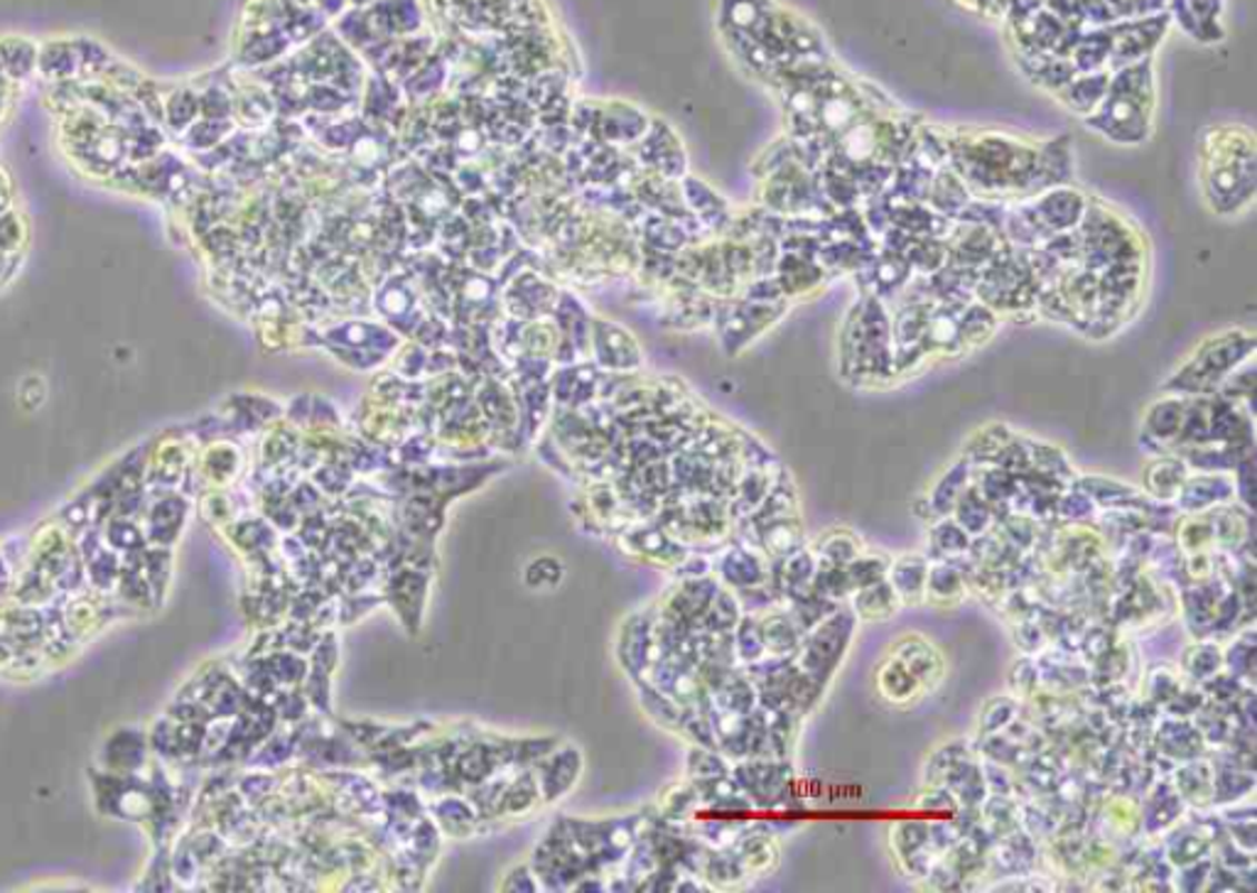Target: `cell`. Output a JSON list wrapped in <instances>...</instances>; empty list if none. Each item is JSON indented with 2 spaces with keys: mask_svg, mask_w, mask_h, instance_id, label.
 Returning <instances> with one entry per match:
<instances>
[{
  "mask_svg": "<svg viewBox=\"0 0 1257 893\" xmlns=\"http://www.w3.org/2000/svg\"><path fill=\"white\" fill-rule=\"evenodd\" d=\"M946 150L960 182L986 199L998 201L1049 189L1041 172V148L982 133L978 138H953L946 142Z\"/></svg>",
  "mask_w": 1257,
  "mask_h": 893,
  "instance_id": "1",
  "label": "cell"
},
{
  "mask_svg": "<svg viewBox=\"0 0 1257 893\" xmlns=\"http://www.w3.org/2000/svg\"><path fill=\"white\" fill-rule=\"evenodd\" d=\"M1201 187L1218 217H1236L1255 197V140L1240 126H1214L1204 133Z\"/></svg>",
  "mask_w": 1257,
  "mask_h": 893,
  "instance_id": "2",
  "label": "cell"
},
{
  "mask_svg": "<svg viewBox=\"0 0 1257 893\" xmlns=\"http://www.w3.org/2000/svg\"><path fill=\"white\" fill-rule=\"evenodd\" d=\"M1155 89L1147 67L1125 69L1108 85L1093 113L1086 116L1090 128L1115 142H1140L1152 130Z\"/></svg>",
  "mask_w": 1257,
  "mask_h": 893,
  "instance_id": "3",
  "label": "cell"
},
{
  "mask_svg": "<svg viewBox=\"0 0 1257 893\" xmlns=\"http://www.w3.org/2000/svg\"><path fill=\"white\" fill-rule=\"evenodd\" d=\"M1255 349V339L1240 329L1224 331L1204 341V347L1186 361L1167 384L1169 390L1184 396H1199L1214 390L1233 376L1243 361H1248Z\"/></svg>",
  "mask_w": 1257,
  "mask_h": 893,
  "instance_id": "4",
  "label": "cell"
},
{
  "mask_svg": "<svg viewBox=\"0 0 1257 893\" xmlns=\"http://www.w3.org/2000/svg\"><path fill=\"white\" fill-rule=\"evenodd\" d=\"M892 656L899 663H904V668L917 677L921 687L927 689H933L939 685L946 673V663L941 658V653L936 651L933 643L921 636H904L901 641H897Z\"/></svg>",
  "mask_w": 1257,
  "mask_h": 893,
  "instance_id": "5",
  "label": "cell"
},
{
  "mask_svg": "<svg viewBox=\"0 0 1257 893\" xmlns=\"http://www.w3.org/2000/svg\"><path fill=\"white\" fill-rule=\"evenodd\" d=\"M38 75L44 85H59V81L79 79V54L75 40H47L38 52Z\"/></svg>",
  "mask_w": 1257,
  "mask_h": 893,
  "instance_id": "6",
  "label": "cell"
},
{
  "mask_svg": "<svg viewBox=\"0 0 1257 893\" xmlns=\"http://www.w3.org/2000/svg\"><path fill=\"white\" fill-rule=\"evenodd\" d=\"M38 52L40 44H34L28 38L10 34V38L0 40V71L16 87L26 85L30 77L38 75Z\"/></svg>",
  "mask_w": 1257,
  "mask_h": 893,
  "instance_id": "7",
  "label": "cell"
},
{
  "mask_svg": "<svg viewBox=\"0 0 1257 893\" xmlns=\"http://www.w3.org/2000/svg\"><path fill=\"white\" fill-rule=\"evenodd\" d=\"M199 118V91L192 87H175L165 91L162 128L180 138Z\"/></svg>",
  "mask_w": 1257,
  "mask_h": 893,
  "instance_id": "8",
  "label": "cell"
},
{
  "mask_svg": "<svg viewBox=\"0 0 1257 893\" xmlns=\"http://www.w3.org/2000/svg\"><path fill=\"white\" fill-rule=\"evenodd\" d=\"M877 687H880V693L889 702H894V705H909L911 699H917L923 693V687L919 685L917 677L911 675L904 668V663H899L894 656L884 665H880V671H877Z\"/></svg>",
  "mask_w": 1257,
  "mask_h": 893,
  "instance_id": "9",
  "label": "cell"
},
{
  "mask_svg": "<svg viewBox=\"0 0 1257 893\" xmlns=\"http://www.w3.org/2000/svg\"><path fill=\"white\" fill-rule=\"evenodd\" d=\"M927 563H923L921 557H901L899 563L892 567V577H889V585L897 592V597L901 604H919L923 602V592H927Z\"/></svg>",
  "mask_w": 1257,
  "mask_h": 893,
  "instance_id": "10",
  "label": "cell"
},
{
  "mask_svg": "<svg viewBox=\"0 0 1257 893\" xmlns=\"http://www.w3.org/2000/svg\"><path fill=\"white\" fill-rule=\"evenodd\" d=\"M899 597L897 592L892 589L889 582L877 579L872 585H864L862 592L858 594L855 606H858V614L862 618H868V622H882V618H889L897 614V606H899Z\"/></svg>",
  "mask_w": 1257,
  "mask_h": 893,
  "instance_id": "11",
  "label": "cell"
},
{
  "mask_svg": "<svg viewBox=\"0 0 1257 893\" xmlns=\"http://www.w3.org/2000/svg\"><path fill=\"white\" fill-rule=\"evenodd\" d=\"M30 244L28 217L16 205L0 211V254L22 256Z\"/></svg>",
  "mask_w": 1257,
  "mask_h": 893,
  "instance_id": "12",
  "label": "cell"
},
{
  "mask_svg": "<svg viewBox=\"0 0 1257 893\" xmlns=\"http://www.w3.org/2000/svg\"><path fill=\"white\" fill-rule=\"evenodd\" d=\"M162 126L143 123L133 130H126V146H128V162H146L156 158L165 150V133Z\"/></svg>",
  "mask_w": 1257,
  "mask_h": 893,
  "instance_id": "13",
  "label": "cell"
},
{
  "mask_svg": "<svg viewBox=\"0 0 1257 893\" xmlns=\"http://www.w3.org/2000/svg\"><path fill=\"white\" fill-rule=\"evenodd\" d=\"M1184 476L1186 472L1179 459H1159L1147 469V489L1159 498L1179 496Z\"/></svg>",
  "mask_w": 1257,
  "mask_h": 893,
  "instance_id": "14",
  "label": "cell"
},
{
  "mask_svg": "<svg viewBox=\"0 0 1257 893\" xmlns=\"http://www.w3.org/2000/svg\"><path fill=\"white\" fill-rule=\"evenodd\" d=\"M224 123H227V121H215V118H201L199 116L197 121L180 136L182 146L189 148L192 152H209L211 148L219 146L221 138H227L229 128Z\"/></svg>",
  "mask_w": 1257,
  "mask_h": 893,
  "instance_id": "15",
  "label": "cell"
},
{
  "mask_svg": "<svg viewBox=\"0 0 1257 893\" xmlns=\"http://www.w3.org/2000/svg\"><path fill=\"white\" fill-rule=\"evenodd\" d=\"M20 268H22V256L0 254V290L16 280Z\"/></svg>",
  "mask_w": 1257,
  "mask_h": 893,
  "instance_id": "16",
  "label": "cell"
},
{
  "mask_svg": "<svg viewBox=\"0 0 1257 893\" xmlns=\"http://www.w3.org/2000/svg\"><path fill=\"white\" fill-rule=\"evenodd\" d=\"M10 93H13V91H0V121H3L6 113H8V106H10Z\"/></svg>",
  "mask_w": 1257,
  "mask_h": 893,
  "instance_id": "17",
  "label": "cell"
},
{
  "mask_svg": "<svg viewBox=\"0 0 1257 893\" xmlns=\"http://www.w3.org/2000/svg\"><path fill=\"white\" fill-rule=\"evenodd\" d=\"M0 75H3V71H0Z\"/></svg>",
  "mask_w": 1257,
  "mask_h": 893,
  "instance_id": "18",
  "label": "cell"
}]
</instances>
